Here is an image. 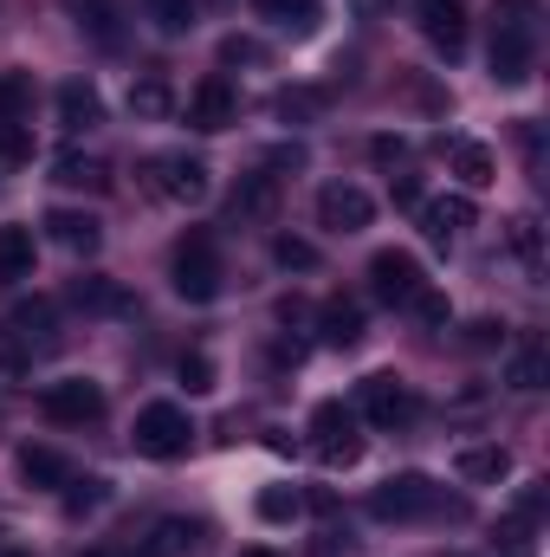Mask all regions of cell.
Segmentation results:
<instances>
[{
	"mask_svg": "<svg viewBox=\"0 0 550 557\" xmlns=\"http://www.w3.org/2000/svg\"><path fill=\"white\" fill-rule=\"evenodd\" d=\"M311 454H317L324 467H357V460H363L357 409H343V403H317V409H311Z\"/></svg>",
	"mask_w": 550,
	"mask_h": 557,
	"instance_id": "obj_6",
	"label": "cell"
},
{
	"mask_svg": "<svg viewBox=\"0 0 550 557\" xmlns=\"http://www.w3.org/2000/svg\"><path fill=\"white\" fill-rule=\"evenodd\" d=\"M182 389H188V396H208V389H214V363H208L201 350L182 357Z\"/></svg>",
	"mask_w": 550,
	"mask_h": 557,
	"instance_id": "obj_37",
	"label": "cell"
},
{
	"mask_svg": "<svg viewBox=\"0 0 550 557\" xmlns=\"http://www.w3.org/2000/svg\"><path fill=\"white\" fill-rule=\"evenodd\" d=\"M39 409H46V421H59V428H85V421L104 416V389L91 376H65V383H46L39 389Z\"/></svg>",
	"mask_w": 550,
	"mask_h": 557,
	"instance_id": "obj_8",
	"label": "cell"
},
{
	"mask_svg": "<svg viewBox=\"0 0 550 557\" xmlns=\"http://www.w3.org/2000/svg\"><path fill=\"white\" fill-rule=\"evenodd\" d=\"M389 195H396V208H421V188H414V175H396V188H389Z\"/></svg>",
	"mask_w": 550,
	"mask_h": 557,
	"instance_id": "obj_43",
	"label": "cell"
},
{
	"mask_svg": "<svg viewBox=\"0 0 550 557\" xmlns=\"http://www.w3.org/2000/svg\"><path fill=\"white\" fill-rule=\"evenodd\" d=\"M52 104H59V124H65L72 137H78V131H98V124H104V98H98V85H85V78H65Z\"/></svg>",
	"mask_w": 550,
	"mask_h": 557,
	"instance_id": "obj_19",
	"label": "cell"
},
{
	"mask_svg": "<svg viewBox=\"0 0 550 557\" xmlns=\"http://www.w3.org/2000/svg\"><path fill=\"white\" fill-rule=\"evenodd\" d=\"M357 409H363V421H370V428H409L421 403H414V389L402 383V376H363Z\"/></svg>",
	"mask_w": 550,
	"mask_h": 557,
	"instance_id": "obj_10",
	"label": "cell"
},
{
	"mask_svg": "<svg viewBox=\"0 0 550 557\" xmlns=\"http://www.w3.org/2000/svg\"><path fill=\"white\" fill-rule=\"evenodd\" d=\"M545 376H550L545 337H538V331H525V337L512 344V357H505V383H512V389H545Z\"/></svg>",
	"mask_w": 550,
	"mask_h": 557,
	"instance_id": "obj_20",
	"label": "cell"
},
{
	"mask_svg": "<svg viewBox=\"0 0 550 557\" xmlns=\"http://www.w3.org/2000/svg\"><path fill=\"white\" fill-rule=\"evenodd\" d=\"M20 480H26V486H39V493H59V486L72 480V460H65L59 447L26 441V447H20Z\"/></svg>",
	"mask_w": 550,
	"mask_h": 557,
	"instance_id": "obj_21",
	"label": "cell"
},
{
	"mask_svg": "<svg viewBox=\"0 0 550 557\" xmlns=\"http://www.w3.org/2000/svg\"><path fill=\"white\" fill-rule=\"evenodd\" d=\"M72 305H78V311H91V318H130V311H137V298H130L117 278H104V273L72 278Z\"/></svg>",
	"mask_w": 550,
	"mask_h": 557,
	"instance_id": "obj_18",
	"label": "cell"
},
{
	"mask_svg": "<svg viewBox=\"0 0 550 557\" xmlns=\"http://www.w3.org/2000/svg\"><path fill=\"white\" fill-rule=\"evenodd\" d=\"M266 169H304V149H298V143H285V149L266 156Z\"/></svg>",
	"mask_w": 550,
	"mask_h": 557,
	"instance_id": "obj_42",
	"label": "cell"
},
{
	"mask_svg": "<svg viewBox=\"0 0 550 557\" xmlns=\"http://www.w3.org/2000/svg\"><path fill=\"white\" fill-rule=\"evenodd\" d=\"M273 111L285 124H311V117H324L330 111V91H317V85H285L273 98Z\"/></svg>",
	"mask_w": 550,
	"mask_h": 557,
	"instance_id": "obj_29",
	"label": "cell"
},
{
	"mask_svg": "<svg viewBox=\"0 0 550 557\" xmlns=\"http://www.w3.org/2000/svg\"><path fill=\"white\" fill-rule=\"evenodd\" d=\"M234 117H240V98H234L227 78H201V85L188 91V124H195V131H227Z\"/></svg>",
	"mask_w": 550,
	"mask_h": 557,
	"instance_id": "obj_15",
	"label": "cell"
},
{
	"mask_svg": "<svg viewBox=\"0 0 550 557\" xmlns=\"http://www.w3.org/2000/svg\"><path fill=\"white\" fill-rule=\"evenodd\" d=\"M39 227H46V240H52V247L78 253V260H91V253L104 247V227H98V214H78V208H52Z\"/></svg>",
	"mask_w": 550,
	"mask_h": 557,
	"instance_id": "obj_14",
	"label": "cell"
},
{
	"mask_svg": "<svg viewBox=\"0 0 550 557\" xmlns=\"http://www.w3.org/2000/svg\"><path fill=\"white\" fill-rule=\"evenodd\" d=\"M266 59V46L260 39H240V33H227L221 39V65H260Z\"/></svg>",
	"mask_w": 550,
	"mask_h": 557,
	"instance_id": "obj_39",
	"label": "cell"
},
{
	"mask_svg": "<svg viewBox=\"0 0 550 557\" xmlns=\"http://www.w3.org/2000/svg\"><path fill=\"white\" fill-rule=\"evenodd\" d=\"M253 13L285 26V33H311L317 26V0H253Z\"/></svg>",
	"mask_w": 550,
	"mask_h": 557,
	"instance_id": "obj_31",
	"label": "cell"
},
{
	"mask_svg": "<svg viewBox=\"0 0 550 557\" xmlns=\"http://www.w3.org/2000/svg\"><path fill=\"white\" fill-rule=\"evenodd\" d=\"M414 20H421V39H427L440 59H460V52H466V33H473L466 0H414Z\"/></svg>",
	"mask_w": 550,
	"mask_h": 557,
	"instance_id": "obj_9",
	"label": "cell"
},
{
	"mask_svg": "<svg viewBox=\"0 0 550 557\" xmlns=\"http://www.w3.org/2000/svg\"><path fill=\"white\" fill-rule=\"evenodd\" d=\"M273 260L285 267V273H311V267H317V247H311V240H291V234H278V240H273Z\"/></svg>",
	"mask_w": 550,
	"mask_h": 557,
	"instance_id": "obj_34",
	"label": "cell"
},
{
	"mask_svg": "<svg viewBox=\"0 0 550 557\" xmlns=\"http://www.w3.org/2000/svg\"><path fill=\"white\" fill-rule=\"evenodd\" d=\"M168 278H175V292L188 298V305H208V298H221V247H214V234L208 227H188L182 240H175V253H168Z\"/></svg>",
	"mask_w": 550,
	"mask_h": 557,
	"instance_id": "obj_4",
	"label": "cell"
},
{
	"mask_svg": "<svg viewBox=\"0 0 550 557\" xmlns=\"http://www.w3.org/2000/svg\"><path fill=\"white\" fill-rule=\"evenodd\" d=\"M72 493H65V506L72 512H91V506H104V480H65Z\"/></svg>",
	"mask_w": 550,
	"mask_h": 557,
	"instance_id": "obj_40",
	"label": "cell"
},
{
	"mask_svg": "<svg viewBox=\"0 0 550 557\" xmlns=\"http://www.w3.org/2000/svg\"><path fill=\"white\" fill-rule=\"evenodd\" d=\"M72 20H78L85 39H98V46H124V13H117V0H78Z\"/></svg>",
	"mask_w": 550,
	"mask_h": 557,
	"instance_id": "obj_25",
	"label": "cell"
},
{
	"mask_svg": "<svg viewBox=\"0 0 550 557\" xmlns=\"http://www.w3.org/2000/svg\"><path fill=\"white\" fill-rule=\"evenodd\" d=\"M240 557H278V552H240Z\"/></svg>",
	"mask_w": 550,
	"mask_h": 557,
	"instance_id": "obj_44",
	"label": "cell"
},
{
	"mask_svg": "<svg viewBox=\"0 0 550 557\" xmlns=\"http://www.w3.org/2000/svg\"><path fill=\"white\" fill-rule=\"evenodd\" d=\"M130 111H137V117H149V124L175 111V91H168V78H162V72H142L137 85H130Z\"/></svg>",
	"mask_w": 550,
	"mask_h": 557,
	"instance_id": "obj_30",
	"label": "cell"
},
{
	"mask_svg": "<svg viewBox=\"0 0 550 557\" xmlns=\"http://www.w3.org/2000/svg\"><path fill=\"white\" fill-rule=\"evenodd\" d=\"M414 214H421V234H427V240H440V247H447L453 234H466V227L479 221L473 195H440V201H421Z\"/></svg>",
	"mask_w": 550,
	"mask_h": 557,
	"instance_id": "obj_17",
	"label": "cell"
},
{
	"mask_svg": "<svg viewBox=\"0 0 550 557\" xmlns=\"http://www.w3.org/2000/svg\"><path fill=\"white\" fill-rule=\"evenodd\" d=\"M59 350V305L52 298H20L0 318V363L7 370H33V357Z\"/></svg>",
	"mask_w": 550,
	"mask_h": 557,
	"instance_id": "obj_2",
	"label": "cell"
},
{
	"mask_svg": "<svg viewBox=\"0 0 550 557\" xmlns=\"http://www.w3.org/2000/svg\"><path fill=\"white\" fill-rule=\"evenodd\" d=\"M33 111V72H0V124H26Z\"/></svg>",
	"mask_w": 550,
	"mask_h": 557,
	"instance_id": "obj_32",
	"label": "cell"
},
{
	"mask_svg": "<svg viewBox=\"0 0 550 557\" xmlns=\"http://www.w3.org/2000/svg\"><path fill=\"white\" fill-rule=\"evenodd\" d=\"M376 221V201L357 188V182H324L317 188V227H330V234H363Z\"/></svg>",
	"mask_w": 550,
	"mask_h": 557,
	"instance_id": "obj_11",
	"label": "cell"
},
{
	"mask_svg": "<svg viewBox=\"0 0 550 557\" xmlns=\"http://www.w3.org/2000/svg\"><path fill=\"white\" fill-rule=\"evenodd\" d=\"M0 557H26V552H0Z\"/></svg>",
	"mask_w": 550,
	"mask_h": 557,
	"instance_id": "obj_45",
	"label": "cell"
},
{
	"mask_svg": "<svg viewBox=\"0 0 550 557\" xmlns=\"http://www.w3.org/2000/svg\"><path fill=\"white\" fill-rule=\"evenodd\" d=\"M466 344H473V350H492V344H505V324H492V318H479V324L466 331Z\"/></svg>",
	"mask_w": 550,
	"mask_h": 557,
	"instance_id": "obj_41",
	"label": "cell"
},
{
	"mask_svg": "<svg viewBox=\"0 0 550 557\" xmlns=\"http://www.w3.org/2000/svg\"><path fill=\"white\" fill-rule=\"evenodd\" d=\"M142 7H149V20L162 33H188L195 26V0H142Z\"/></svg>",
	"mask_w": 550,
	"mask_h": 557,
	"instance_id": "obj_33",
	"label": "cell"
},
{
	"mask_svg": "<svg viewBox=\"0 0 550 557\" xmlns=\"http://www.w3.org/2000/svg\"><path fill=\"white\" fill-rule=\"evenodd\" d=\"M409 311L421 318V324H427V331H440V324L453 318V311H447V292H434V285H421V292H414V305H409Z\"/></svg>",
	"mask_w": 550,
	"mask_h": 557,
	"instance_id": "obj_36",
	"label": "cell"
},
{
	"mask_svg": "<svg viewBox=\"0 0 550 557\" xmlns=\"http://www.w3.org/2000/svg\"><path fill=\"white\" fill-rule=\"evenodd\" d=\"M492 78L525 85L538 65V0H499L492 7Z\"/></svg>",
	"mask_w": 550,
	"mask_h": 557,
	"instance_id": "obj_1",
	"label": "cell"
},
{
	"mask_svg": "<svg viewBox=\"0 0 550 557\" xmlns=\"http://www.w3.org/2000/svg\"><path fill=\"white\" fill-rule=\"evenodd\" d=\"M370 512H376V519H389V525H409V519H440V512H447V519H460L466 506H460V499H447L427 473H389V480L370 493Z\"/></svg>",
	"mask_w": 550,
	"mask_h": 557,
	"instance_id": "obj_3",
	"label": "cell"
},
{
	"mask_svg": "<svg viewBox=\"0 0 550 557\" xmlns=\"http://www.w3.org/2000/svg\"><path fill=\"white\" fill-rule=\"evenodd\" d=\"M453 467H460V480H466V486H499V480L512 473V454L486 441V447H460V460H453Z\"/></svg>",
	"mask_w": 550,
	"mask_h": 557,
	"instance_id": "obj_24",
	"label": "cell"
},
{
	"mask_svg": "<svg viewBox=\"0 0 550 557\" xmlns=\"http://www.w3.org/2000/svg\"><path fill=\"white\" fill-rule=\"evenodd\" d=\"M317 344H330V350H357V344H363V305L343 298V292H330V298L317 305Z\"/></svg>",
	"mask_w": 550,
	"mask_h": 557,
	"instance_id": "obj_16",
	"label": "cell"
},
{
	"mask_svg": "<svg viewBox=\"0 0 550 557\" xmlns=\"http://www.w3.org/2000/svg\"><path fill=\"white\" fill-rule=\"evenodd\" d=\"M137 182L155 195V201H175V208H195L208 195V162L188 156V149H155L137 162Z\"/></svg>",
	"mask_w": 550,
	"mask_h": 557,
	"instance_id": "obj_5",
	"label": "cell"
},
{
	"mask_svg": "<svg viewBox=\"0 0 550 557\" xmlns=\"http://www.w3.org/2000/svg\"><path fill=\"white\" fill-rule=\"evenodd\" d=\"M130 434H137V454H149V460H182L188 441H195V421H188V409H175V403H149Z\"/></svg>",
	"mask_w": 550,
	"mask_h": 557,
	"instance_id": "obj_7",
	"label": "cell"
},
{
	"mask_svg": "<svg viewBox=\"0 0 550 557\" xmlns=\"http://www.w3.org/2000/svg\"><path fill=\"white\" fill-rule=\"evenodd\" d=\"M273 214H278V175H273V169L240 175V182H234V195H227V221H234V227H266Z\"/></svg>",
	"mask_w": 550,
	"mask_h": 557,
	"instance_id": "obj_13",
	"label": "cell"
},
{
	"mask_svg": "<svg viewBox=\"0 0 550 557\" xmlns=\"http://www.w3.org/2000/svg\"><path fill=\"white\" fill-rule=\"evenodd\" d=\"M505 247L518 253V267L532 278H545V227L532 221V214H518V221H505Z\"/></svg>",
	"mask_w": 550,
	"mask_h": 557,
	"instance_id": "obj_28",
	"label": "cell"
},
{
	"mask_svg": "<svg viewBox=\"0 0 550 557\" xmlns=\"http://www.w3.org/2000/svg\"><path fill=\"white\" fill-rule=\"evenodd\" d=\"M20 278H33V227L7 221L0 227V285H20Z\"/></svg>",
	"mask_w": 550,
	"mask_h": 557,
	"instance_id": "obj_26",
	"label": "cell"
},
{
	"mask_svg": "<svg viewBox=\"0 0 550 557\" xmlns=\"http://www.w3.org/2000/svg\"><path fill=\"white\" fill-rule=\"evenodd\" d=\"M0 162H33V131L26 124H0Z\"/></svg>",
	"mask_w": 550,
	"mask_h": 557,
	"instance_id": "obj_38",
	"label": "cell"
},
{
	"mask_svg": "<svg viewBox=\"0 0 550 557\" xmlns=\"http://www.w3.org/2000/svg\"><path fill=\"white\" fill-rule=\"evenodd\" d=\"M195 545H201V525L195 519H155L149 539L137 545V557H188Z\"/></svg>",
	"mask_w": 550,
	"mask_h": 557,
	"instance_id": "obj_22",
	"label": "cell"
},
{
	"mask_svg": "<svg viewBox=\"0 0 550 557\" xmlns=\"http://www.w3.org/2000/svg\"><path fill=\"white\" fill-rule=\"evenodd\" d=\"M52 182L59 188H111V162L104 156H85V149H65L52 162Z\"/></svg>",
	"mask_w": 550,
	"mask_h": 557,
	"instance_id": "obj_23",
	"label": "cell"
},
{
	"mask_svg": "<svg viewBox=\"0 0 550 557\" xmlns=\"http://www.w3.org/2000/svg\"><path fill=\"white\" fill-rule=\"evenodd\" d=\"M298 506H304V499H298L291 486H266V493H260V519H266V525H285V519H298Z\"/></svg>",
	"mask_w": 550,
	"mask_h": 557,
	"instance_id": "obj_35",
	"label": "cell"
},
{
	"mask_svg": "<svg viewBox=\"0 0 550 557\" xmlns=\"http://www.w3.org/2000/svg\"><path fill=\"white\" fill-rule=\"evenodd\" d=\"M447 156H453V175H460L466 188H492V182H499V162H492L486 143H447Z\"/></svg>",
	"mask_w": 550,
	"mask_h": 557,
	"instance_id": "obj_27",
	"label": "cell"
},
{
	"mask_svg": "<svg viewBox=\"0 0 550 557\" xmlns=\"http://www.w3.org/2000/svg\"><path fill=\"white\" fill-rule=\"evenodd\" d=\"M421 285H427V278H421V260L402 253V247H383V253L370 260V292H376L383 305H414Z\"/></svg>",
	"mask_w": 550,
	"mask_h": 557,
	"instance_id": "obj_12",
	"label": "cell"
}]
</instances>
